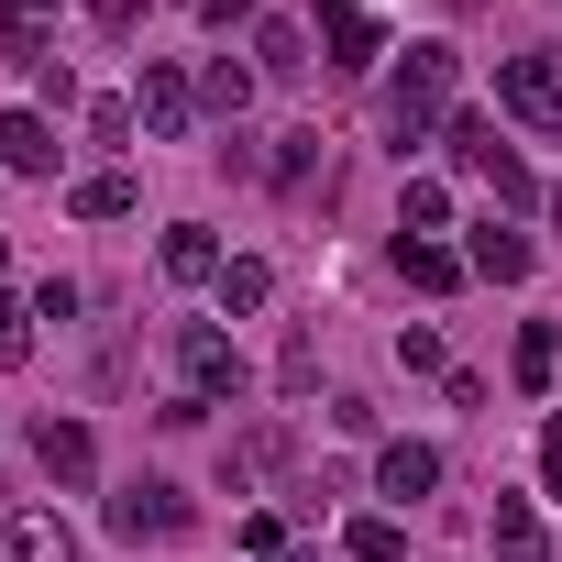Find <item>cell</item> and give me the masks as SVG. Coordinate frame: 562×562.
Returning <instances> with one entry per match:
<instances>
[{
    "label": "cell",
    "mask_w": 562,
    "mask_h": 562,
    "mask_svg": "<svg viewBox=\"0 0 562 562\" xmlns=\"http://www.w3.org/2000/svg\"><path fill=\"white\" fill-rule=\"evenodd\" d=\"M0 265H12V254H0Z\"/></svg>",
    "instance_id": "32"
},
{
    "label": "cell",
    "mask_w": 562,
    "mask_h": 562,
    "mask_svg": "<svg viewBox=\"0 0 562 562\" xmlns=\"http://www.w3.org/2000/svg\"><path fill=\"white\" fill-rule=\"evenodd\" d=\"M397 276H408V288H419V299H452V288H463V276H474V265H463L452 243H397Z\"/></svg>",
    "instance_id": "13"
},
{
    "label": "cell",
    "mask_w": 562,
    "mask_h": 562,
    "mask_svg": "<svg viewBox=\"0 0 562 562\" xmlns=\"http://www.w3.org/2000/svg\"><path fill=\"white\" fill-rule=\"evenodd\" d=\"M199 100H210L221 122H243V100H254V67H232V56H210V67H199Z\"/></svg>",
    "instance_id": "20"
},
{
    "label": "cell",
    "mask_w": 562,
    "mask_h": 562,
    "mask_svg": "<svg viewBox=\"0 0 562 562\" xmlns=\"http://www.w3.org/2000/svg\"><path fill=\"white\" fill-rule=\"evenodd\" d=\"M199 12H210V23H254V0H199Z\"/></svg>",
    "instance_id": "31"
},
{
    "label": "cell",
    "mask_w": 562,
    "mask_h": 562,
    "mask_svg": "<svg viewBox=\"0 0 562 562\" xmlns=\"http://www.w3.org/2000/svg\"><path fill=\"white\" fill-rule=\"evenodd\" d=\"M188 111H199V78H177L166 56H144V78H133V122H144L155 144H177V133H188Z\"/></svg>",
    "instance_id": "5"
},
{
    "label": "cell",
    "mask_w": 562,
    "mask_h": 562,
    "mask_svg": "<svg viewBox=\"0 0 562 562\" xmlns=\"http://www.w3.org/2000/svg\"><path fill=\"white\" fill-rule=\"evenodd\" d=\"M397 364H408V375H452V364H441V331H430V321H408V331H397Z\"/></svg>",
    "instance_id": "25"
},
{
    "label": "cell",
    "mask_w": 562,
    "mask_h": 562,
    "mask_svg": "<svg viewBox=\"0 0 562 562\" xmlns=\"http://www.w3.org/2000/svg\"><path fill=\"white\" fill-rule=\"evenodd\" d=\"M485 562H551V540H540L529 496H496V518H485Z\"/></svg>",
    "instance_id": "11"
},
{
    "label": "cell",
    "mask_w": 562,
    "mask_h": 562,
    "mask_svg": "<svg viewBox=\"0 0 562 562\" xmlns=\"http://www.w3.org/2000/svg\"><path fill=\"white\" fill-rule=\"evenodd\" d=\"M430 485H441V452H430V441H386V452H375V496L408 507V496H430Z\"/></svg>",
    "instance_id": "10"
},
{
    "label": "cell",
    "mask_w": 562,
    "mask_h": 562,
    "mask_svg": "<svg viewBox=\"0 0 562 562\" xmlns=\"http://www.w3.org/2000/svg\"><path fill=\"white\" fill-rule=\"evenodd\" d=\"M177 386H188L199 408L243 397V353H232V331H221V321H177Z\"/></svg>",
    "instance_id": "2"
},
{
    "label": "cell",
    "mask_w": 562,
    "mask_h": 562,
    "mask_svg": "<svg viewBox=\"0 0 562 562\" xmlns=\"http://www.w3.org/2000/svg\"><path fill=\"white\" fill-rule=\"evenodd\" d=\"M276 452H288V441H276V430H254V441H243L221 474H232V485H254V474H276Z\"/></svg>",
    "instance_id": "26"
},
{
    "label": "cell",
    "mask_w": 562,
    "mask_h": 562,
    "mask_svg": "<svg viewBox=\"0 0 562 562\" xmlns=\"http://www.w3.org/2000/svg\"><path fill=\"white\" fill-rule=\"evenodd\" d=\"M430 232H452V199H441L430 177H408V188H397V243H430Z\"/></svg>",
    "instance_id": "18"
},
{
    "label": "cell",
    "mask_w": 562,
    "mask_h": 562,
    "mask_svg": "<svg viewBox=\"0 0 562 562\" xmlns=\"http://www.w3.org/2000/svg\"><path fill=\"white\" fill-rule=\"evenodd\" d=\"M56 155H67V144H56L45 111H12V122H0V166H12V177H56Z\"/></svg>",
    "instance_id": "9"
},
{
    "label": "cell",
    "mask_w": 562,
    "mask_h": 562,
    "mask_svg": "<svg viewBox=\"0 0 562 562\" xmlns=\"http://www.w3.org/2000/svg\"><path fill=\"white\" fill-rule=\"evenodd\" d=\"M155 265H166V276H177V288H221V243H210V232H199V221H177V232H166V254H155Z\"/></svg>",
    "instance_id": "14"
},
{
    "label": "cell",
    "mask_w": 562,
    "mask_h": 562,
    "mask_svg": "<svg viewBox=\"0 0 562 562\" xmlns=\"http://www.w3.org/2000/svg\"><path fill=\"white\" fill-rule=\"evenodd\" d=\"M0 364H34V310L0 299Z\"/></svg>",
    "instance_id": "27"
},
{
    "label": "cell",
    "mask_w": 562,
    "mask_h": 562,
    "mask_svg": "<svg viewBox=\"0 0 562 562\" xmlns=\"http://www.w3.org/2000/svg\"><path fill=\"white\" fill-rule=\"evenodd\" d=\"M89 144H133V100H89Z\"/></svg>",
    "instance_id": "28"
},
{
    "label": "cell",
    "mask_w": 562,
    "mask_h": 562,
    "mask_svg": "<svg viewBox=\"0 0 562 562\" xmlns=\"http://www.w3.org/2000/svg\"><path fill=\"white\" fill-rule=\"evenodd\" d=\"M540 485H551V507H562V408L540 419Z\"/></svg>",
    "instance_id": "29"
},
{
    "label": "cell",
    "mask_w": 562,
    "mask_h": 562,
    "mask_svg": "<svg viewBox=\"0 0 562 562\" xmlns=\"http://www.w3.org/2000/svg\"><path fill=\"white\" fill-rule=\"evenodd\" d=\"M299 67H310L299 23H254V78H299Z\"/></svg>",
    "instance_id": "19"
},
{
    "label": "cell",
    "mask_w": 562,
    "mask_h": 562,
    "mask_svg": "<svg viewBox=\"0 0 562 562\" xmlns=\"http://www.w3.org/2000/svg\"><path fill=\"white\" fill-rule=\"evenodd\" d=\"M265 299H276V276H265L254 254H232V265H221V310H265Z\"/></svg>",
    "instance_id": "21"
},
{
    "label": "cell",
    "mask_w": 562,
    "mask_h": 562,
    "mask_svg": "<svg viewBox=\"0 0 562 562\" xmlns=\"http://www.w3.org/2000/svg\"><path fill=\"white\" fill-rule=\"evenodd\" d=\"M342 551H353V562H397V551H408V529H397V518H353V529H342Z\"/></svg>",
    "instance_id": "22"
},
{
    "label": "cell",
    "mask_w": 562,
    "mask_h": 562,
    "mask_svg": "<svg viewBox=\"0 0 562 562\" xmlns=\"http://www.w3.org/2000/svg\"><path fill=\"white\" fill-rule=\"evenodd\" d=\"M133 199H144V188H133V166H100V177H78V188H67V210H78V221H122Z\"/></svg>",
    "instance_id": "17"
},
{
    "label": "cell",
    "mask_w": 562,
    "mask_h": 562,
    "mask_svg": "<svg viewBox=\"0 0 562 562\" xmlns=\"http://www.w3.org/2000/svg\"><path fill=\"white\" fill-rule=\"evenodd\" d=\"M485 188H496V210H529V199H540V177H529L518 155H496V166H485Z\"/></svg>",
    "instance_id": "24"
},
{
    "label": "cell",
    "mask_w": 562,
    "mask_h": 562,
    "mask_svg": "<svg viewBox=\"0 0 562 562\" xmlns=\"http://www.w3.org/2000/svg\"><path fill=\"white\" fill-rule=\"evenodd\" d=\"M0 562H78V529L56 507H12L0 518Z\"/></svg>",
    "instance_id": "7"
},
{
    "label": "cell",
    "mask_w": 562,
    "mask_h": 562,
    "mask_svg": "<svg viewBox=\"0 0 562 562\" xmlns=\"http://www.w3.org/2000/svg\"><path fill=\"white\" fill-rule=\"evenodd\" d=\"M507 375H518V397H551V375H562V331H551V321H529V331H518V353H507Z\"/></svg>",
    "instance_id": "15"
},
{
    "label": "cell",
    "mask_w": 562,
    "mask_h": 562,
    "mask_svg": "<svg viewBox=\"0 0 562 562\" xmlns=\"http://www.w3.org/2000/svg\"><path fill=\"white\" fill-rule=\"evenodd\" d=\"M276 188H310L321 177V133H288V144H276V166H265Z\"/></svg>",
    "instance_id": "23"
},
{
    "label": "cell",
    "mask_w": 562,
    "mask_h": 562,
    "mask_svg": "<svg viewBox=\"0 0 562 562\" xmlns=\"http://www.w3.org/2000/svg\"><path fill=\"white\" fill-rule=\"evenodd\" d=\"M463 265L485 276V288H518V276H529V243L496 232V221H474V232H463Z\"/></svg>",
    "instance_id": "12"
},
{
    "label": "cell",
    "mask_w": 562,
    "mask_h": 562,
    "mask_svg": "<svg viewBox=\"0 0 562 562\" xmlns=\"http://www.w3.org/2000/svg\"><path fill=\"white\" fill-rule=\"evenodd\" d=\"M452 78H463V56L452 45H408V67L386 78V144L408 155V144H430V122L452 111Z\"/></svg>",
    "instance_id": "1"
},
{
    "label": "cell",
    "mask_w": 562,
    "mask_h": 562,
    "mask_svg": "<svg viewBox=\"0 0 562 562\" xmlns=\"http://www.w3.org/2000/svg\"><path fill=\"white\" fill-rule=\"evenodd\" d=\"M441 155H452L463 177H485V166H496L507 144H496V122H485V111H452V122H441Z\"/></svg>",
    "instance_id": "16"
},
{
    "label": "cell",
    "mask_w": 562,
    "mask_h": 562,
    "mask_svg": "<svg viewBox=\"0 0 562 562\" xmlns=\"http://www.w3.org/2000/svg\"><path fill=\"white\" fill-rule=\"evenodd\" d=\"M496 100H507L529 133H562V56H507V67H496Z\"/></svg>",
    "instance_id": "4"
},
{
    "label": "cell",
    "mask_w": 562,
    "mask_h": 562,
    "mask_svg": "<svg viewBox=\"0 0 562 562\" xmlns=\"http://www.w3.org/2000/svg\"><path fill=\"white\" fill-rule=\"evenodd\" d=\"M310 12H321V45H331V67H375L386 56V34H375V12H364V0H310Z\"/></svg>",
    "instance_id": "6"
},
{
    "label": "cell",
    "mask_w": 562,
    "mask_h": 562,
    "mask_svg": "<svg viewBox=\"0 0 562 562\" xmlns=\"http://www.w3.org/2000/svg\"><path fill=\"white\" fill-rule=\"evenodd\" d=\"M34 463H45L56 485H89V474H100V441H89V419H34Z\"/></svg>",
    "instance_id": "8"
},
{
    "label": "cell",
    "mask_w": 562,
    "mask_h": 562,
    "mask_svg": "<svg viewBox=\"0 0 562 562\" xmlns=\"http://www.w3.org/2000/svg\"><path fill=\"white\" fill-rule=\"evenodd\" d=\"M188 518H199V507H188L166 474H133V485L111 496V540H133V551H144V540H177Z\"/></svg>",
    "instance_id": "3"
},
{
    "label": "cell",
    "mask_w": 562,
    "mask_h": 562,
    "mask_svg": "<svg viewBox=\"0 0 562 562\" xmlns=\"http://www.w3.org/2000/svg\"><path fill=\"white\" fill-rule=\"evenodd\" d=\"M45 12L56 0H0V34H45Z\"/></svg>",
    "instance_id": "30"
}]
</instances>
